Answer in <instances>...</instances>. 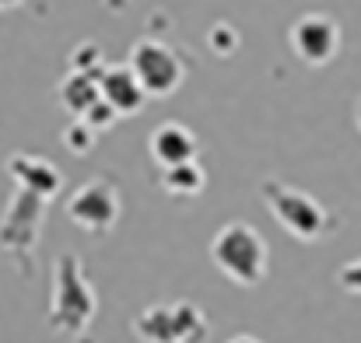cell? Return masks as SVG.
<instances>
[{
	"mask_svg": "<svg viewBox=\"0 0 361 343\" xmlns=\"http://www.w3.org/2000/svg\"><path fill=\"white\" fill-rule=\"evenodd\" d=\"M99 298L92 280L81 270V259L63 252L56 259V291H53V308H49V326L60 337H85L88 326L95 323Z\"/></svg>",
	"mask_w": 361,
	"mask_h": 343,
	"instance_id": "6da1fadb",
	"label": "cell"
},
{
	"mask_svg": "<svg viewBox=\"0 0 361 343\" xmlns=\"http://www.w3.org/2000/svg\"><path fill=\"white\" fill-rule=\"evenodd\" d=\"M211 259L218 263V270L228 280H235L242 287L263 284V277L270 270V249H267L263 235L245 221H232L214 235Z\"/></svg>",
	"mask_w": 361,
	"mask_h": 343,
	"instance_id": "7a4b0ae2",
	"label": "cell"
},
{
	"mask_svg": "<svg viewBox=\"0 0 361 343\" xmlns=\"http://www.w3.org/2000/svg\"><path fill=\"white\" fill-rule=\"evenodd\" d=\"M259 197L267 200V207L281 221V228L288 231L291 238H298V242H319V238H326L341 225L319 200H312L309 193L291 189V186H284L277 179H267L259 186Z\"/></svg>",
	"mask_w": 361,
	"mask_h": 343,
	"instance_id": "3957f363",
	"label": "cell"
},
{
	"mask_svg": "<svg viewBox=\"0 0 361 343\" xmlns=\"http://www.w3.org/2000/svg\"><path fill=\"white\" fill-rule=\"evenodd\" d=\"M126 67L137 74L140 88L147 92V99H169L179 92V85L186 81V63L183 56L158 42V39H140L133 49H130V60Z\"/></svg>",
	"mask_w": 361,
	"mask_h": 343,
	"instance_id": "277c9868",
	"label": "cell"
},
{
	"mask_svg": "<svg viewBox=\"0 0 361 343\" xmlns=\"http://www.w3.org/2000/svg\"><path fill=\"white\" fill-rule=\"evenodd\" d=\"M67 218L88 235H109L120 221V189L113 186V179L99 175L74 189L67 200Z\"/></svg>",
	"mask_w": 361,
	"mask_h": 343,
	"instance_id": "5b68a950",
	"label": "cell"
},
{
	"mask_svg": "<svg viewBox=\"0 0 361 343\" xmlns=\"http://www.w3.org/2000/svg\"><path fill=\"white\" fill-rule=\"evenodd\" d=\"M42 207H46V197L18 186V193L11 200V211L0 225V245H7L11 252L21 256L25 273H32V249H35V235L42 228Z\"/></svg>",
	"mask_w": 361,
	"mask_h": 343,
	"instance_id": "8992f818",
	"label": "cell"
},
{
	"mask_svg": "<svg viewBox=\"0 0 361 343\" xmlns=\"http://www.w3.org/2000/svg\"><path fill=\"white\" fill-rule=\"evenodd\" d=\"M288 42L305 67H326L341 53V25L323 11H309L291 25Z\"/></svg>",
	"mask_w": 361,
	"mask_h": 343,
	"instance_id": "52a82bcc",
	"label": "cell"
},
{
	"mask_svg": "<svg viewBox=\"0 0 361 343\" xmlns=\"http://www.w3.org/2000/svg\"><path fill=\"white\" fill-rule=\"evenodd\" d=\"M147 151H151V161H154V165L169 168V165H179V161L197 158V137H193L190 126L169 119V123H161V126L151 133Z\"/></svg>",
	"mask_w": 361,
	"mask_h": 343,
	"instance_id": "ba28073f",
	"label": "cell"
},
{
	"mask_svg": "<svg viewBox=\"0 0 361 343\" xmlns=\"http://www.w3.org/2000/svg\"><path fill=\"white\" fill-rule=\"evenodd\" d=\"M99 88H102V99L120 116H137L147 102V92L140 88L137 74L126 63L123 67H106L102 77H99Z\"/></svg>",
	"mask_w": 361,
	"mask_h": 343,
	"instance_id": "9c48e42d",
	"label": "cell"
},
{
	"mask_svg": "<svg viewBox=\"0 0 361 343\" xmlns=\"http://www.w3.org/2000/svg\"><path fill=\"white\" fill-rule=\"evenodd\" d=\"M7 172L18 179V186H25V189H32V193H39V197H46V200L60 193V172H56L49 161H42V158L14 154V158L7 161Z\"/></svg>",
	"mask_w": 361,
	"mask_h": 343,
	"instance_id": "30bf717a",
	"label": "cell"
},
{
	"mask_svg": "<svg viewBox=\"0 0 361 343\" xmlns=\"http://www.w3.org/2000/svg\"><path fill=\"white\" fill-rule=\"evenodd\" d=\"M102 70H106V67H102ZM102 70H78V67H74V74L63 77V85H60V102H63V109L71 116H81L102 95V88H99Z\"/></svg>",
	"mask_w": 361,
	"mask_h": 343,
	"instance_id": "8fae6325",
	"label": "cell"
},
{
	"mask_svg": "<svg viewBox=\"0 0 361 343\" xmlns=\"http://www.w3.org/2000/svg\"><path fill=\"white\" fill-rule=\"evenodd\" d=\"M204 186H207V175H204V168H200L197 158L179 161V165H169L165 175H161V189L169 197H200Z\"/></svg>",
	"mask_w": 361,
	"mask_h": 343,
	"instance_id": "7c38bea8",
	"label": "cell"
},
{
	"mask_svg": "<svg viewBox=\"0 0 361 343\" xmlns=\"http://www.w3.org/2000/svg\"><path fill=\"white\" fill-rule=\"evenodd\" d=\"M95 137H99V130H92L81 116L63 130V144L74 151V154H92V147H95Z\"/></svg>",
	"mask_w": 361,
	"mask_h": 343,
	"instance_id": "4fadbf2b",
	"label": "cell"
},
{
	"mask_svg": "<svg viewBox=\"0 0 361 343\" xmlns=\"http://www.w3.org/2000/svg\"><path fill=\"white\" fill-rule=\"evenodd\" d=\"M81 119H85L92 130H99V133H102V130H109V126L120 119V113H116V109H113V106H109V102L99 95V99H95V102H92L85 113H81Z\"/></svg>",
	"mask_w": 361,
	"mask_h": 343,
	"instance_id": "5bb4252c",
	"label": "cell"
},
{
	"mask_svg": "<svg viewBox=\"0 0 361 343\" xmlns=\"http://www.w3.org/2000/svg\"><path fill=\"white\" fill-rule=\"evenodd\" d=\"M207 39H211V49L221 53V56H232L235 46H239V35H235L232 25H214V28L207 32Z\"/></svg>",
	"mask_w": 361,
	"mask_h": 343,
	"instance_id": "9a60e30c",
	"label": "cell"
},
{
	"mask_svg": "<svg viewBox=\"0 0 361 343\" xmlns=\"http://www.w3.org/2000/svg\"><path fill=\"white\" fill-rule=\"evenodd\" d=\"M74 67L78 70H102V53L95 46H81V53H74Z\"/></svg>",
	"mask_w": 361,
	"mask_h": 343,
	"instance_id": "2e32d148",
	"label": "cell"
},
{
	"mask_svg": "<svg viewBox=\"0 0 361 343\" xmlns=\"http://www.w3.org/2000/svg\"><path fill=\"white\" fill-rule=\"evenodd\" d=\"M341 284H344L351 294H361V259L358 263H348V266L341 270Z\"/></svg>",
	"mask_w": 361,
	"mask_h": 343,
	"instance_id": "e0dca14e",
	"label": "cell"
},
{
	"mask_svg": "<svg viewBox=\"0 0 361 343\" xmlns=\"http://www.w3.org/2000/svg\"><path fill=\"white\" fill-rule=\"evenodd\" d=\"M25 0H0V11H14V7H21Z\"/></svg>",
	"mask_w": 361,
	"mask_h": 343,
	"instance_id": "ac0fdd59",
	"label": "cell"
},
{
	"mask_svg": "<svg viewBox=\"0 0 361 343\" xmlns=\"http://www.w3.org/2000/svg\"><path fill=\"white\" fill-rule=\"evenodd\" d=\"M358 123H361V102H358Z\"/></svg>",
	"mask_w": 361,
	"mask_h": 343,
	"instance_id": "d6986e66",
	"label": "cell"
}]
</instances>
